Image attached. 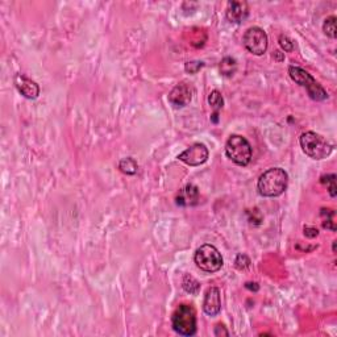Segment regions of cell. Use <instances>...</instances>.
Listing matches in <instances>:
<instances>
[{"mask_svg": "<svg viewBox=\"0 0 337 337\" xmlns=\"http://www.w3.org/2000/svg\"><path fill=\"white\" fill-rule=\"evenodd\" d=\"M289 185V174L281 168H271L258 178V194L265 198H275L282 195Z\"/></svg>", "mask_w": 337, "mask_h": 337, "instance_id": "obj_1", "label": "cell"}, {"mask_svg": "<svg viewBox=\"0 0 337 337\" xmlns=\"http://www.w3.org/2000/svg\"><path fill=\"white\" fill-rule=\"evenodd\" d=\"M300 147L310 158L316 161L324 160L331 156L333 146L319 133L304 132L299 139Z\"/></svg>", "mask_w": 337, "mask_h": 337, "instance_id": "obj_2", "label": "cell"}, {"mask_svg": "<svg viewBox=\"0 0 337 337\" xmlns=\"http://www.w3.org/2000/svg\"><path fill=\"white\" fill-rule=\"evenodd\" d=\"M173 329L181 336H194L196 333V312L191 304H179L171 316Z\"/></svg>", "mask_w": 337, "mask_h": 337, "instance_id": "obj_3", "label": "cell"}, {"mask_svg": "<svg viewBox=\"0 0 337 337\" xmlns=\"http://www.w3.org/2000/svg\"><path fill=\"white\" fill-rule=\"evenodd\" d=\"M289 74H290V78L294 80L295 83H298L299 86L307 90L308 96L311 97L312 100L323 101L325 99H328V93L325 91L324 87L310 72H307L303 69L298 68V66H290L289 68Z\"/></svg>", "mask_w": 337, "mask_h": 337, "instance_id": "obj_4", "label": "cell"}, {"mask_svg": "<svg viewBox=\"0 0 337 337\" xmlns=\"http://www.w3.org/2000/svg\"><path fill=\"white\" fill-rule=\"evenodd\" d=\"M225 154L239 166H246L252 160V145L242 136L232 135L225 144Z\"/></svg>", "mask_w": 337, "mask_h": 337, "instance_id": "obj_5", "label": "cell"}, {"mask_svg": "<svg viewBox=\"0 0 337 337\" xmlns=\"http://www.w3.org/2000/svg\"><path fill=\"white\" fill-rule=\"evenodd\" d=\"M194 261L199 269L206 273H216L223 267V257L221 253L211 244H204L196 249Z\"/></svg>", "mask_w": 337, "mask_h": 337, "instance_id": "obj_6", "label": "cell"}, {"mask_svg": "<svg viewBox=\"0 0 337 337\" xmlns=\"http://www.w3.org/2000/svg\"><path fill=\"white\" fill-rule=\"evenodd\" d=\"M244 47L249 53L254 55H262L267 50V45H269V38L267 34L260 26H250L245 32L244 37H242Z\"/></svg>", "mask_w": 337, "mask_h": 337, "instance_id": "obj_7", "label": "cell"}, {"mask_svg": "<svg viewBox=\"0 0 337 337\" xmlns=\"http://www.w3.org/2000/svg\"><path fill=\"white\" fill-rule=\"evenodd\" d=\"M195 94L194 86L189 82H181L168 94V101L174 108H183L193 100Z\"/></svg>", "mask_w": 337, "mask_h": 337, "instance_id": "obj_8", "label": "cell"}, {"mask_svg": "<svg viewBox=\"0 0 337 337\" xmlns=\"http://www.w3.org/2000/svg\"><path fill=\"white\" fill-rule=\"evenodd\" d=\"M210 156V152L204 144L196 143L191 145L189 149H186L185 152H182L178 156V160L182 161L183 164L189 165V166H200L204 162H207Z\"/></svg>", "mask_w": 337, "mask_h": 337, "instance_id": "obj_9", "label": "cell"}, {"mask_svg": "<svg viewBox=\"0 0 337 337\" xmlns=\"http://www.w3.org/2000/svg\"><path fill=\"white\" fill-rule=\"evenodd\" d=\"M225 16L232 24H241L249 16V7L246 1H237L232 0L227 4Z\"/></svg>", "mask_w": 337, "mask_h": 337, "instance_id": "obj_10", "label": "cell"}, {"mask_svg": "<svg viewBox=\"0 0 337 337\" xmlns=\"http://www.w3.org/2000/svg\"><path fill=\"white\" fill-rule=\"evenodd\" d=\"M13 82H15L17 91L26 99H36L40 95L38 84L24 74H16Z\"/></svg>", "mask_w": 337, "mask_h": 337, "instance_id": "obj_11", "label": "cell"}, {"mask_svg": "<svg viewBox=\"0 0 337 337\" xmlns=\"http://www.w3.org/2000/svg\"><path fill=\"white\" fill-rule=\"evenodd\" d=\"M203 311L208 316H216L221 311V296L217 287L207 289L203 300Z\"/></svg>", "mask_w": 337, "mask_h": 337, "instance_id": "obj_12", "label": "cell"}, {"mask_svg": "<svg viewBox=\"0 0 337 337\" xmlns=\"http://www.w3.org/2000/svg\"><path fill=\"white\" fill-rule=\"evenodd\" d=\"M199 189L195 185H187L179 191L177 196V204L182 207H189L198 204Z\"/></svg>", "mask_w": 337, "mask_h": 337, "instance_id": "obj_13", "label": "cell"}, {"mask_svg": "<svg viewBox=\"0 0 337 337\" xmlns=\"http://www.w3.org/2000/svg\"><path fill=\"white\" fill-rule=\"evenodd\" d=\"M208 104H210L211 108L214 110V115H212L214 122H217V115H219V111L224 107V99H223L221 93L217 91V90H214V91L210 94V96H208Z\"/></svg>", "mask_w": 337, "mask_h": 337, "instance_id": "obj_14", "label": "cell"}, {"mask_svg": "<svg viewBox=\"0 0 337 337\" xmlns=\"http://www.w3.org/2000/svg\"><path fill=\"white\" fill-rule=\"evenodd\" d=\"M118 168L121 173L126 174V175H135L139 170V165L132 157H126V158L119 161Z\"/></svg>", "mask_w": 337, "mask_h": 337, "instance_id": "obj_15", "label": "cell"}, {"mask_svg": "<svg viewBox=\"0 0 337 337\" xmlns=\"http://www.w3.org/2000/svg\"><path fill=\"white\" fill-rule=\"evenodd\" d=\"M236 70H237L236 59L232 58V57H225V58L221 59V62H220V72H221V75L229 78V76L235 75Z\"/></svg>", "mask_w": 337, "mask_h": 337, "instance_id": "obj_16", "label": "cell"}, {"mask_svg": "<svg viewBox=\"0 0 337 337\" xmlns=\"http://www.w3.org/2000/svg\"><path fill=\"white\" fill-rule=\"evenodd\" d=\"M182 287H183V290L186 292L193 295H196L200 291V283L190 274H186L183 279H182Z\"/></svg>", "mask_w": 337, "mask_h": 337, "instance_id": "obj_17", "label": "cell"}, {"mask_svg": "<svg viewBox=\"0 0 337 337\" xmlns=\"http://www.w3.org/2000/svg\"><path fill=\"white\" fill-rule=\"evenodd\" d=\"M320 215L323 217V227L325 229L336 231V225H335V211L329 210V208H323Z\"/></svg>", "mask_w": 337, "mask_h": 337, "instance_id": "obj_18", "label": "cell"}, {"mask_svg": "<svg viewBox=\"0 0 337 337\" xmlns=\"http://www.w3.org/2000/svg\"><path fill=\"white\" fill-rule=\"evenodd\" d=\"M324 33L331 38H336V16H329L324 20L323 24Z\"/></svg>", "mask_w": 337, "mask_h": 337, "instance_id": "obj_19", "label": "cell"}, {"mask_svg": "<svg viewBox=\"0 0 337 337\" xmlns=\"http://www.w3.org/2000/svg\"><path fill=\"white\" fill-rule=\"evenodd\" d=\"M321 183H324V185L328 186V191H329V195L332 196V198H335L337 194L336 191V175L335 174H328V175H324V177H321L320 179Z\"/></svg>", "mask_w": 337, "mask_h": 337, "instance_id": "obj_20", "label": "cell"}, {"mask_svg": "<svg viewBox=\"0 0 337 337\" xmlns=\"http://www.w3.org/2000/svg\"><path fill=\"white\" fill-rule=\"evenodd\" d=\"M235 265L239 270H245L248 269L250 266V260L246 254H239L236 257V261H235Z\"/></svg>", "mask_w": 337, "mask_h": 337, "instance_id": "obj_21", "label": "cell"}, {"mask_svg": "<svg viewBox=\"0 0 337 337\" xmlns=\"http://www.w3.org/2000/svg\"><path fill=\"white\" fill-rule=\"evenodd\" d=\"M279 45L285 51H292L294 50V42L290 37H287L285 34L279 36Z\"/></svg>", "mask_w": 337, "mask_h": 337, "instance_id": "obj_22", "label": "cell"}, {"mask_svg": "<svg viewBox=\"0 0 337 337\" xmlns=\"http://www.w3.org/2000/svg\"><path fill=\"white\" fill-rule=\"evenodd\" d=\"M203 66H204V63L200 62V61H191V62L186 63L185 70L189 72V74H196Z\"/></svg>", "mask_w": 337, "mask_h": 337, "instance_id": "obj_23", "label": "cell"}, {"mask_svg": "<svg viewBox=\"0 0 337 337\" xmlns=\"http://www.w3.org/2000/svg\"><path fill=\"white\" fill-rule=\"evenodd\" d=\"M319 235V231L315 227H304V236L308 239H315Z\"/></svg>", "mask_w": 337, "mask_h": 337, "instance_id": "obj_24", "label": "cell"}, {"mask_svg": "<svg viewBox=\"0 0 337 337\" xmlns=\"http://www.w3.org/2000/svg\"><path fill=\"white\" fill-rule=\"evenodd\" d=\"M221 333H223L224 336H228V335H229L227 329L224 328V325L217 324V325H216V328H215V335H216V336H220Z\"/></svg>", "mask_w": 337, "mask_h": 337, "instance_id": "obj_25", "label": "cell"}, {"mask_svg": "<svg viewBox=\"0 0 337 337\" xmlns=\"http://www.w3.org/2000/svg\"><path fill=\"white\" fill-rule=\"evenodd\" d=\"M245 287H246V289H249V290H254V291H258V289H260L257 283H250V282L246 283V285H245Z\"/></svg>", "mask_w": 337, "mask_h": 337, "instance_id": "obj_26", "label": "cell"}, {"mask_svg": "<svg viewBox=\"0 0 337 337\" xmlns=\"http://www.w3.org/2000/svg\"><path fill=\"white\" fill-rule=\"evenodd\" d=\"M273 57H274V58H275V59H277L278 62H281V61H283V59H285V57H283V55L281 54V51H278V50L274 51Z\"/></svg>", "mask_w": 337, "mask_h": 337, "instance_id": "obj_27", "label": "cell"}, {"mask_svg": "<svg viewBox=\"0 0 337 337\" xmlns=\"http://www.w3.org/2000/svg\"><path fill=\"white\" fill-rule=\"evenodd\" d=\"M336 242L337 241H333V252H336Z\"/></svg>", "mask_w": 337, "mask_h": 337, "instance_id": "obj_28", "label": "cell"}]
</instances>
